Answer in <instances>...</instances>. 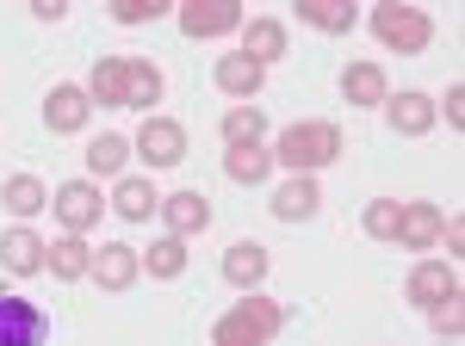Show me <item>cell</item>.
Wrapping results in <instances>:
<instances>
[{"mask_svg":"<svg viewBox=\"0 0 465 346\" xmlns=\"http://www.w3.org/2000/svg\"><path fill=\"white\" fill-rule=\"evenodd\" d=\"M87 111H94L87 87H74V81H56V87H50V100H44V124H50L56 137H74V130L87 124Z\"/></svg>","mask_w":465,"mask_h":346,"instance_id":"ba28073f","label":"cell"},{"mask_svg":"<svg viewBox=\"0 0 465 346\" xmlns=\"http://www.w3.org/2000/svg\"><path fill=\"white\" fill-rule=\"evenodd\" d=\"M44 260H50V242H44V235H32V229H6V235H0V266L13 278L44 273Z\"/></svg>","mask_w":465,"mask_h":346,"instance_id":"8fae6325","label":"cell"},{"mask_svg":"<svg viewBox=\"0 0 465 346\" xmlns=\"http://www.w3.org/2000/svg\"><path fill=\"white\" fill-rule=\"evenodd\" d=\"M267 247L261 242H230L223 247V278L236 284V291H261V278H267Z\"/></svg>","mask_w":465,"mask_h":346,"instance_id":"4fadbf2b","label":"cell"},{"mask_svg":"<svg viewBox=\"0 0 465 346\" xmlns=\"http://www.w3.org/2000/svg\"><path fill=\"white\" fill-rule=\"evenodd\" d=\"M317 205H322L317 173H292L286 186L273 192V216H280V223H304V216H317Z\"/></svg>","mask_w":465,"mask_h":346,"instance_id":"7c38bea8","label":"cell"},{"mask_svg":"<svg viewBox=\"0 0 465 346\" xmlns=\"http://www.w3.org/2000/svg\"><path fill=\"white\" fill-rule=\"evenodd\" d=\"M137 273H143V260H137V247H124V242H106L100 254H94V278H100L106 291H131V284H137Z\"/></svg>","mask_w":465,"mask_h":346,"instance_id":"5bb4252c","label":"cell"},{"mask_svg":"<svg viewBox=\"0 0 465 346\" xmlns=\"http://www.w3.org/2000/svg\"><path fill=\"white\" fill-rule=\"evenodd\" d=\"M267 137V111L261 105H230L223 111V142L230 149H249V142H261Z\"/></svg>","mask_w":465,"mask_h":346,"instance_id":"484cf974","label":"cell"},{"mask_svg":"<svg viewBox=\"0 0 465 346\" xmlns=\"http://www.w3.org/2000/svg\"><path fill=\"white\" fill-rule=\"evenodd\" d=\"M447 124H453V130L465 124V87H460V81L447 87Z\"/></svg>","mask_w":465,"mask_h":346,"instance_id":"d6a6232c","label":"cell"},{"mask_svg":"<svg viewBox=\"0 0 465 346\" xmlns=\"http://www.w3.org/2000/svg\"><path fill=\"white\" fill-rule=\"evenodd\" d=\"M429 322H434V334H440V341H460L465 303H460V297H447V303H434V310H429Z\"/></svg>","mask_w":465,"mask_h":346,"instance_id":"1f68e13d","label":"cell"},{"mask_svg":"<svg viewBox=\"0 0 465 346\" xmlns=\"http://www.w3.org/2000/svg\"><path fill=\"white\" fill-rule=\"evenodd\" d=\"M168 6H174V0H112V19H118V25H155Z\"/></svg>","mask_w":465,"mask_h":346,"instance_id":"4dcf8cb0","label":"cell"},{"mask_svg":"<svg viewBox=\"0 0 465 346\" xmlns=\"http://www.w3.org/2000/svg\"><path fill=\"white\" fill-rule=\"evenodd\" d=\"M397 198H372V205H366V216H360V229H366V235H372V242H397Z\"/></svg>","mask_w":465,"mask_h":346,"instance_id":"f546056e","label":"cell"},{"mask_svg":"<svg viewBox=\"0 0 465 346\" xmlns=\"http://www.w3.org/2000/svg\"><path fill=\"white\" fill-rule=\"evenodd\" d=\"M131 149L143 155L149 168H174V161H186V130H180L174 118H143V130H137Z\"/></svg>","mask_w":465,"mask_h":346,"instance_id":"52a82bcc","label":"cell"},{"mask_svg":"<svg viewBox=\"0 0 465 346\" xmlns=\"http://www.w3.org/2000/svg\"><path fill=\"white\" fill-rule=\"evenodd\" d=\"M403 297H410V303H422V310H434V303L460 297V273H453L447 260H422V266L410 273V284H403Z\"/></svg>","mask_w":465,"mask_h":346,"instance_id":"30bf717a","label":"cell"},{"mask_svg":"<svg viewBox=\"0 0 465 346\" xmlns=\"http://www.w3.org/2000/svg\"><path fill=\"white\" fill-rule=\"evenodd\" d=\"M397 242L416 247V254H422V247H434V242H440V210L422 205V198H410V205L397 210Z\"/></svg>","mask_w":465,"mask_h":346,"instance_id":"9a60e30c","label":"cell"},{"mask_svg":"<svg viewBox=\"0 0 465 346\" xmlns=\"http://www.w3.org/2000/svg\"><path fill=\"white\" fill-rule=\"evenodd\" d=\"M440 229H447V247L460 254V247H465V216H453V223H440Z\"/></svg>","mask_w":465,"mask_h":346,"instance_id":"e575fe53","label":"cell"},{"mask_svg":"<svg viewBox=\"0 0 465 346\" xmlns=\"http://www.w3.org/2000/svg\"><path fill=\"white\" fill-rule=\"evenodd\" d=\"M56 278H87L94 273V247L81 242V235H63V242H50V260H44Z\"/></svg>","mask_w":465,"mask_h":346,"instance_id":"cb8c5ba5","label":"cell"},{"mask_svg":"<svg viewBox=\"0 0 465 346\" xmlns=\"http://www.w3.org/2000/svg\"><path fill=\"white\" fill-rule=\"evenodd\" d=\"M0 205L13 210V216H37V210L50 205V192H44V179H37V173H13V179L0 186Z\"/></svg>","mask_w":465,"mask_h":346,"instance_id":"603a6c76","label":"cell"},{"mask_svg":"<svg viewBox=\"0 0 465 346\" xmlns=\"http://www.w3.org/2000/svg\"><path fill=\"white\" fill-rule=\"evenodd\" d=\"M149 266V278H180L186 273V242H174V235H162V242H149V254H137Z\"/></svg>","mask_w":465,"mask_h":346,"instance_id":"f1b7e54d","label":"cell"},{"mask_svg":"<svg viewBox=\"0 0 465 346\" xmlns=\"http://www.w3.org/2000/svg\"><path fill=\"white\" fill-rule=\"evenodd\" d=\"M212 81L223 87V93H236V100L249 105L254 93H261V81H267V69H261V62H249V56L236 50V56H217V74H212Z\"/></svg>","mask_w":465,"mask_h":346,"instance_id":"d6986e66","label":"cell"},{"mask_svg":"<svg viewBox=\"0 0 465 346\" xmlns=\"http://www.w3.org/2000/svg\"><path fill=\"white\" fill-rule=\"evenodd\" d=\"M298 19H304L311 32L341 37V32H354V25H360V6H348V0H298Z\"/></svg>","mask_w":465,"mask_h":346,"instance_id":"ffe728a7","label":"cell"},{"mask_svg":"<svg viewBox=\"0 0 465 346\" xmlns=\"http://www.w3.org/2000/svg\"><path fill=\"white\" fill-rule=\"evenodd\" d=\"M447 346H453V341H447Z\"/></svg>","mask_w":465,"mask_h":346,"instance_id":"d590c367","label":"cell"},{"mask_svg":"<svg viewBox=\"0 0 465 346\" xmlns=\"http://www.w3.org/2000/svg\"><path fill=\"white\" fill-rule=\"evenodd\" d=\"M286 303H273V297H261L249 291L242 303H230V310L212 322V346H267L280 328H286Z\"/></svg>","mask_w":465,"mask_h":346,"instance_id":"6da1fadb","label":"cell"},{"mask_svg":"<svg viewBox=\"0 0 465 346\" xmlns=\"http://www.w3.org/2000/svg\"><path fill=\"white\" fill-rule=\"evenodd\" d=\"M341 155V130L335 124H292V130H280V142H273V161L292 173H317L329 168Z\"/></svg>","mask_w":465,"mask_h":346,"instance_id":"7a4b0ae2","label":"cell"},{"mask_svg":"<svg viewBox=\"0 0 465 346\" xmlns=\"http://www.w3.org/2000/svg\"><path fill=\"white\" fill-rule=\"evenodd\" d=\"M50 315L32 297H0V346H44Z\"/></svg>","mask_w":465,"mask_h":346,"instance_id":"5b68a950","label":"cell"},{"mask_svg":"<svg viewBox=\"0 0 465 346\" xmlns=\"http://www.w3.org/2000/svg\"><path fill=\"white\" fill-rule=\"evenodd\" d=\"M112 210H118L124 223H149V216L162 210V198H155V186H149V179H137V173H124V179L112 186Z\"/></svg>","mask_w":465,"mask_h":346,"instance_id":"ac0fdd59","label":"cell"},{"mask_svg":"<svg viewBox=\"0 0 465 346\" xmlns=\"http://www.w3.org/2000/svg\"><path fill=\"white\" fill-rule=\"evenodd\" d=\"M242 56L261 62V69L280 62V56H286V25H280V19H242Z\"/></svg>","mask_w":465,"mask_h":346,"instance_id":"e0dca14e","label":"cell"},{"mask_svg":"<svg viewBox=\"0 0 465 346\" xmlns=\"http://www.w3.org/2000/svg\"><path fill=\"white\" fill-rule=\"evenodd\" d=\"M162 223H168L174 242L205 235V229H212V198H205V192H174V198H162Z\"/></svg>","mask_w":465,"mask_h":346,"instance_id":"9c48e42d","label":"cell"},{"mask_svg":"<svg viewBox=\"0 0 465 346\" xmlns=\"http://www.w3.org/2000/svg\"><path fill=\"white\" fill-rule=\"evenodd\" d=\"M87 100L124 111V56H100L94 62V81H87Z\"/></svg>","mask_w":465,"mask_h":346,"instance_id":"44dd1931","label":"cell"},{"mask_svg":"<svg viewBox=\"0 0 465 346\" xmlns=\"http://www.w3.org/2000/svg\"><path fill=\"white\" fill-rule=\"evenodd\" d=\"M81 161H87V173H100V179H118L124 161H131V142H124V137H94Z\"/></svg>","mask_w":465,"mask_h":346,"instance_id":"83f0119b","label":"cell"},{"mask_svg":"<svg viewBox=\"0 0 465 346\" xmlns=\"http://www.w3.org/2000/svg\"><path fill=\"white\" fill-rule=\"evenodd\" d=\"M32 13H37V19H50V25H56V19H63L69 6H63V0H32Z\"/></svg>","mask_w":465,"mask_h":346,"instance_id":"836d02e7","label":"cell"},{"mask_svg":"<svg viewBox=\"0 0 465 346\" xmlns=\"http://www.w3.org/2000/svg\"><path fill=\"white\" fill-rule=\"evenodd\" d=\"M341 93H348V105H385V100H391L379 62H354V69L341 74Z\"/></svg>","mask_w":465,"mask_h":346,"instance_id":"7402d4cb","label":"cell"},{"mask_svg":"<svg viewBox=\"0 0 465 346\" xmlns=\"http://www.w3.org/2000/svg\"><path fill=\"white\" fill-rule=\"evenodd\" d=\"M100 210H106V198H100L94 179H69V186H56V216H63L69 235H87V229L100 223Z\"/></svg>","mask_w":465,"mask_h":346,"instance_id":"8992f818","label":"cell"},{"mask_svg":"<svg viewBox=\"0 0 465 346\" xmlns=\"http://www.w3.org/2000/svg\"><path fill=\"white\" fill-rule=\"evenodd\" d=\"M223 173H230L236 186H261V179L273 173V155H267L261 142H249V149H230V155H223Z\"/></svg>","mask_w":465,"mask_h":346,"instance_id":"4316f807","label":"cell"},{"mask_svg":"<svg viewBox=\"0 0 465 346\" xmlns=\"http://www.w3.org/2000/svg\"><path fill=\"white\" fill-rule=\"evenodd\" d=\"M155 100H162V69H155V62H131V56H124V105L149 111Z\"/></svg>","mask_w":465,"mask_h":346,"instance_id":"d4e9b609","label":"cell"},{"mask_svg":"<svg viewBox=\"0 0 465 346\" xmlns=\"http://www.w3.org/2000/svg\"><path fill=\"white\" fill-rule=\"evenodd\" d=\"M385 111H391V130H397V137H429L434 118H440L429 93H397V100H385Z\"/></svg>","mask_w":465,"mask_h":346,"instance_id":"2e32d148","label":"cell"},{"mask_svg":"<svg viewBox=\"0 0 465 346\" xmlns=\"http://www.w3.org/2000/svg\"><path fill=\"white\" fill-rule=\"evenodd\" d=\"M180 32L193 37H230L242 32V0H180Z\"/></svg>","mask_w":465,"mask_h":346,"instance_id":"277c9868","label":"cell"},{"mask_svg":"<svg viewBox=\"0 0 465 346\" xmlns=\"http://www.w3.org/2000/svg\"><path fill=\"white\" fill-rule=\"evenodd\" d=\"M372 37L397 50V56H416V50H429L434 43V19L422 6H403V0H379L372 6Z\"/></svg>","mask_w":465,"mask_h":346,"instance_id":"3957f363","label":"cell"}]
</instances>
